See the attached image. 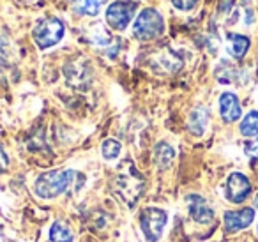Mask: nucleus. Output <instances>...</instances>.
<instances>
[{
	"label": "nucleus",
	"instance_id": "nucleus-1",
	"mask_svg": "<svg viewBox=\"0 0 258 242\" xmlns=\"http://www.w3.org/2000/svg\"><path fill=\"white\" fill-rule=\"evenodd\" d=\"M113 189L129 207H135L145 189V178L140 175V171L135 168L131 161L122 163L117 175L113 178Z\"/></svg>",
	"mask_w": 258,
	"mask_h": 242
},
{
	"label": "nucleus",
	"instance_id": "nucleus-2",
	"mask_svg": "<svg viewBox=\"0 0 258 242\" xmlns=\"http://www.w3.org/2000/svg\"><path fill=\"white\" fill-rule=\"evenodd\" d=\"M76 177H78V173L75 170H53L41 173L36 178L34 193H36L37 198L53 200L57 196H60L62 193L68 191Z\"/></svg>",
	"mask_w": 258,
	"mask_h": 242
},
{
	"label": "nucleus",
	"instance_id": "nucleus-3",
	"mask_svg": "<svg viewBox=\"0 0 258 242\" xmlns=\"http://www.w3.org/2000/svg\"><path fill=\"white\" fill-rule=\"evenodd\" d=\"M165 32V20L158 9L147 8L137 16L133 25V34L138 41H152L158 39Z\"/></svg>",
	"mask_w": 258,
	"mask_h": 242
},
{
	"label": "nucleus",
	"instance_id": "nucleus-4",
	"mask_svg": "<svg viewBox=\"0 0 258 242\" xmlns=\"http://www.w3.org/2000/svg\"><path fill=\"white\" fill-rule=\"evenodd\" d=\"M64 23L60 22L58 18H44L34 27L32 37L36 41L37 48L41 50H46V48H51L55 44H58L64 37Z\"/></svg>",
	"mask_w": 258,
	"mask_h": 242
},
{
	"label": "nucleus",
	"instance_id": "nucleus-5",
	"mask_svg": "<svg viewBox=\"0 0 258 242\" xmlns=\"http://www.w3.org/2000/svg\"><path fill=\"white\" fill-rule=\"evenodd\" d=\"M166 223H168V214L158 207H147L142 210L140 216V226L144 231L145 238L149 242H158L163 235Z\"/></svg>",
	"mask_w": 258,
	"mask_h": 242
},
{
	"label": "nucleus",
	"instance_id": "nucleus-6",
	"mask_svg": "<svg viewBox=\"0 0 258 242\" xmlns=\"http://www.w3.org/2000/svg\"><path fill=\"white\" fill-rule=\"evenodd\" d=\"M135 9H137V4L133 2H125V0H117V2H111L106 9V22L108 25L113 30H125V27L131 23L135 15Z\"/></svg>",
	"mask_w": 258,
	"mask_h": 242
},
{
	"label": "nucleus",
	"instance_id": "nucleus-7",
	"mask_svg": "<svg viewBox=\"0 0 258 242\" xmlns=\"http://www.w3.org/2000/svg\"><path fill=\"white\" fill-rule=\"evenodd\" d=\"M64 76L75 89H87L92 82V68L85 58H73L64 66Z\"/></svg>",
	"mask_w": 258,
	"mask_h": 242
},
{
	"label": "nucleus",
	"instance_id": "nucleus-8",
	"mask_svg": "<svg viewBox=\"0 0 258 242\" xmlns=\"http://www.w3.org/2000/svg\"><path fill=\"white\" fill-rule=\"evenodd\" d=\"M225 195L226 200L232 203H242L251 195V182L240 171H232L226 178L225 186Z\"/></svg>",
	"mask_w": 258,
	"mask_h": 242
},
{
	"label": "nucleus",
	"instance_id": "nucleus-9",
	"mask_svg": "<svg viewBox=\"0 0 258 242\" xmlns=\"http://www.w3.org/2000/svg\"><path fill=\"white\" fill-rule=\"evenodd\" d=\"M182 66V57L175 50H170V48L156 51L151 57V68L158 73H165V75L166 73H177Z\"/></svg>",
	"mask_w": 258,
	"mask_h": 242
},
{
	"label": "nucleus",
	"instance_id": "nucleus-10",
	"mask_svg": "<svg viewBox=\"0 0 258 242\" xmlns=\"http://www.w3.org/2000/svg\"><path fill=\"white\" fill-rule=\"evenodd\" d=\"M187 209H189V216L198 224H211L214 221V210L207 203V200L200 195H189L186 198Z\"/></svg>",
	"mask_w": 258,
	"mask_h": 242
},
{
	"label": "nucleus",
	"instance_id": "nucleus-11",
	"mask_svg": "<svg viewBox=\"0 0 258 242\" xmlns=\"http://www.w3.org/2000/svg\"><path fill=\"white\" fill-rule=\"evenodd\" d=\"M219 113H221V118L226 124H232V122H237L240 118L242 108H240L239 97L233 92H223L219 96Z\"/></svg>",
	"mask_w": 258,
	"mask_h": 242
},
{
	"label": "nucleus",
	"instance_id": "nucleus-12",
	"mask_svg": "<svg viewBox=\"0 0 258 242\" xmlns=\"http://www.w3.org/2000/svg\"><path fill=\"white\" fill-rule=\"evenodd\" d=\"M254 219V210L246 207V209L240 210H230V212H225V230L226 231H240L244 228H247Z\"/></svg>",
	"mask_w": 258,
	"mask_h": 242
},
{
	"label": "nucleus",
	"instance_id": "nucleus-13",
	"mask_svg": "<svg viewBox=\"0 0 258 242\" xmlns=\"http://www.w3.org/2000/svg\"><path fill=\"white\" fill-rule=\"evenodd\" d=\"M226 41H228L226 50H228V53L232 55L233 58H237V60H240V58L247 53V50H249V46H251L249 37L242 36V34H228Z\"/></svg>",
	"mask_w": 258,
	"mask_h": 242
},
{
	"label": "nucleus",
	"instance_id": "nucleus-14",
	"mask_svg": "<svg viewBox=\"0 0 258 242\" xmlns=\"http://www.w3.org/2000/svg\"><path fill=\"white\" fill-rule=\"evenodd\" d=\"M209 124V110L205 106H198L191 111L189 120H187V128L195 136H202L207 129Z\"/></svg>",
	"mask_w": 258,
	"mask_h": 242
},
{
	"label": "nucleus",
	"instance_id": "nucleus-15",
	"mask_svg": "<svg viewBox=\"0 0 258 242\" xmlns=\"http://www.w3.org/2000/svg\"><path fill=\"white\" fill-rule=\"evenodd\" d=\"M106 2L108 0H69L73 9L82 16H97Z\"/></svg>",
	"mask_w": 258,
	"mask_h": 242
},
{
	"label": "nucleus",
	"instance_id": "nucleus-16",
	"mask_svg": "<svg viewBox=\"0 0 258 242\" xmlns=\"http://www.w3.org/2000/svg\"><path fill=\"white\" fill-rule=\"evenodd\" d=\"M173 157H175V150L172 145H168L166 142H159L154 147V163L158 164V168L166 170L172 164Z\"/></svg>",
	"mask_w": 258,
	"mask_h": 242
},
{
	"label": "nucleus",
	"instance_id": "nucleus-17",
	"mask_svg": "<svg viewBox=\"0 0 258 242\" xmlns=\"http://www.w3.org/2000/svg\"><path fill=\"white\" fill-rule=\"evenodd\" d=\"M50 240L51 242H73L75 235L73 230L69 228V224H66L64 221H57L51 224L50 228Z\"/></svg>",
	"mask_w": 258,
	"mask_h": 242
},
{
	"label": "nucleus",
	"instance_id": "nucleus-18",
	"mask_svg": "<svg viewBox=\"0 0 258 242\" xmlns=\"http://www.w3.org/2000/svg\"><path fill=\"white\" fill-rule=\"evenodd\" d=\"M240 135L246 138H256L258 136V111L253 110L240 122Z\"/></svg>",
	"mask_w": 258,
	"mask_h": 242
},
{
	"label": "nucleus",
	"instance_id": "nucleus-19",
	"mask_svg": "<svg viewBox=\"0 0 258 242\" xmlns=\"http://www.w3.org/2000/svg\"><path fill=\"white\" fill-rule=\"evenodd\" d=\"M120 150H122L120 142H117V140H113V138L104 140L103 145H101V154H103V157L108 161L117 159V157L120 156Z\"/></svg>",
	"mask_w": 258,
	"mask_h": 242
},
{
	"label": "nucleus",
	"instance_id": "nucleus-20",
	"mask_svg": "<svg viewBox=\"0 0 258 242\" xmlns=\"http://www.w3.org/2000/svg\"><path fill=\"white\" fill-rule=\"evenodd\" d=\"M216 78L221 83H232L237 78V69L232 64H228V62H221L219 68L216 69Z\"/></svg>",
	"mask_w": 258,
	"mask_h": 242
},
{
	"label": "nucleus",
	"instance_id": "nucleus-21",
	"mask_svg": "<svg viewBox=\"0 0 258 242\" xmlns=\"http://www.w3.org/2000/svg\"><path fill=\"white\" fill-rule=\"evenodd\" d=\"M172 4L175 6L179 11H191L195 6L198 4V0H172Z\"/></svg>",
	"mask_w": 258,
	"mask_h": 242
},
{
	"label": "nucleus",
	"instance_id": "nucleus-22",
	"mask_svg": "<svg viewBox=\"0 0 258 242\" xmlns=\"http://www.w3.org/2000/svg\"><path fill=\"white\" fill-rule=\"evenodd\" d=\"M244 152H246L247 156L251 157V159H256L258 161V138L253 140L251 143H247L246 149H244Z\"/></svg>",
	"mask_w": 258,
	"mask_h": 242
},
{
	"label": "nucleus",
	"instance_id": "nucleus-23",
	"mask_svg": "<svg viewBox=\"0 0 258 242\" xmlns=\"http://www.w3.org/2000/svg\"><path fill=\"white\" fill-rule=\"evenodd\" d=\"M8 168H9V157H8V154L4 152L2 145H0V175L4 173Z\"/></svg>",
	"mask_w": 258,
	"mask_h": 242
},
{
	"label": "nucleus",
	"instance_id": "nucleus-24",
	"mask_svg": "<svg viewBox=\"0 0 258 242\" xmlns=\"http://www.w3.org/2000/svg\"><path fill=\"white\" fill-rule=\"evenodd\" d=\"M254 207H256V209H258V195L254 196Z\"/></svg>",
	"mask_w": 258,
	"mask_h": 242
},
{
	"label": "nucleus",
	"instance_id": "nucleus-25",
	"mask_svg": "<svg viewBox=\"0 0 258 242\" xmlns=\"http://www.w3.org/2000/svg\"><path fill=\"white\" fill-rule=\"evenodd\" d=\"M27 2H32V0H27Z\"/></svg>",
	"mask_w": 258,
	"mask_h": 242
},
{
	"label": "nucleus",
	"instance_id": "nucleus-26",
	"mask_svg": "<svg viewBox=\"0 0 258 242\" xmlns=\"http://www.w3.org/2000/svg\"><path fill=\"white\" fill-rule=\"evenodd\" d=\"M256 233H258V228H256Z\"/></svg>",
	"mask_w": 258,
	"mask_h": 242
}]
</instances>
